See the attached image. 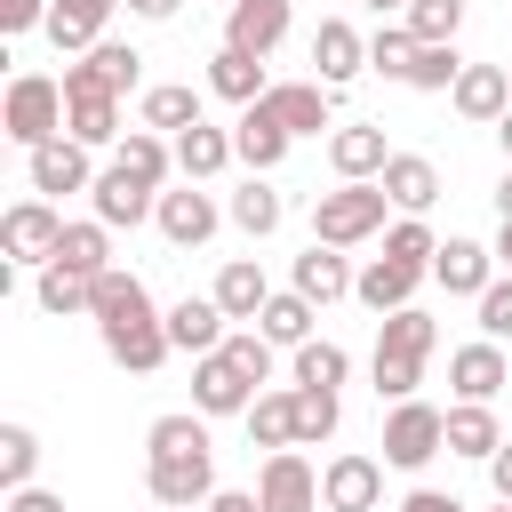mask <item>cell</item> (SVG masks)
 Here are the masks:
<instances>
[{
	"instance_id": "obj_1",
	"label": "cell",
	"mask_w": 512,
	"mask_h": 512,
	"mask_svg": "<svg viewBox=\"0 0 512 512\" xmlns=\"http://www.w3.org/2000/svg\"><path fill=\"white\" fill-rule=\"evenodd\" d=\"M88 320L104 328V352L128 368V376H152L176 344H168V312H152V288L136 280V272H96V304H88Z\"/></svg>"
},
{
	"instance_id": "obj_2",
	"label": "cell",
	"mask_w": 512,
	"mask_h": 512,
	"mask_svg": "<svg viewBox=\"0 0 512 512\" xmlns=\"http://www.w3.org/2000/svg\"><path fill=\"white\" fill-rule=\"evenodd\" d=\"M432 344H440V320H432V312H416V304L384 312V320H376V360H368V368H376V400H416Z\"/></svg>"
},
{
	"instance_id": "obj_3",
	"label": "cell",
	"mask_w": 512,
	"mask_h": 512,
	"mask_svg": "<svg viewBox=\"0 0 512 512\" xmlns=\"http://www.w3.org/2000/svg\"><path fill=\"white\" fill-rule=\"evenodd\" d=\"M64 112H72V96H64V80H48V72H16L8 96H0V128H8V144H24V152H40L48 136H64Z\"/></svg>"
},
{
	"instance_id": "obj_4",
	"label": "cell",
	"mask_w": 512,
	"mask_h": 512,
	"mask_svg": "<svg viewBox=\"0 0 512 512\" xmlns=\"http://www.w3.org/2000/svg\"><path fill=\"white\" fill-rule=\"evenodd\" d=\"M384 208H392L384 184H336V192L312 200V240H328V248H360V240L384 232Z\"/></svg>"
},
{
	"instance_id": "obj_5",
	"label": "cell",
	"mask_w": 512,
	"mask_h": 512,
	"mask_svg": "<svg viewBox=\"0 0 512 512\" xmlns=\"http://www.w3.org/2000/svg\"><path fill=\"white\" fill-rule=\"evenodd\" d=\"M440 448H448V408H432V400H392V416H384V464H392V472H424Z\"/></svg>"
},
{
	"instance_id": "obj_6",
	"label": "cell",
	"mask_w": 512,
	"mask_h": 512,
	"mask_svg": "<svg viewBox=\"0 0 512 512\" xmlns=\"http://www.w3.org/2000/svg\"><path fill=\"white\" fill-rule=\"evenodd\" d=\"M152 504H168V512H192V504H208L216 496V448H184V456H152Z\"/></svg>"
},
{
	"instance_id": "obj_7",
	"label": "cell",
	"mask_w": 512,
	"mask_h": 512,
	"mask_svg": "<svg viewBox=\"0 0 512 512\" xmlns=\"http://www.w3.org/2000/svg\"><path fill=\"white\" fill-rule=\"evenodd\" d=\"M256 504L264 512H320V472L296 448H272L264 472H256Z\"/></svg>"
},
{
	"instance_id": "obj_8",
	"label": "cell",
	"mask_w": 512,
	"mask_h": 512,
	"mask_svg": "<svg viewBox=\"0 0 512 512\" xmlns=\"http://www.w3.org/2000/svg\"><path fill=\"white\" fill-rule=\"evenodd\" d=\"M24 176H32V192L40 200H64V192H88L96 176H88V144L80 136H48L40 152H24Z\"/></svg>"
},
{
	"instance_id": "obj_9",
	"label": "cell",
	"mask_w": 512,
	"mask_h": 512,
	"mask_svg": "<svg viewBox=\"0 0 512 512\" xmlns=\"http://www.w3.org/2000/svg\"><path fill=\"white\" fill-rule=\"evenodd\" d=\"M56 240H64L56 200H16V208L0 216V248H8L16 264H48V256H56Z\"/></svg>"
},
{
	"instance_id": "obj_10",
	"label": "cell",
	"mask_w": 512,
	"mask_h": 512,
	"mask_svg": "<svg viewBox=\"0 0 512 512\" xmlns=\"http://www.w3.org/2000/svg\"><path fill=\"white\" fill-rule=\"evenodd\" d=\"M248 400H256V384L232 368V352H224V344L192 360V408H200V416H248Z\"/></svg>"
},
{
	"instance_id": "obj_11",
	"label": "cell",
	"mask_w": 512,
	"mask_h": 512,
	"mask_svg": "<svg viewBox=\"0 0 512 512\" xmlns=\"http://www.w3.org/2000/svg\"><path fill=\"white\" fill-rule=\"evenodd\" d=\"M136 72H144V56L128 48V40H96L80 64H64V96H80V88H104V96H128L136 88Z\"/></svg>"
},
{
	"instance_id": "obj_12",
	"label": "cell",
	"mask_w": 512,
	"mask_h": 512,
	"mask_svg": "<svg viewBox=\"0 0 512 512\" xmlns=\"http://www.w3.org/2000/svg\"><path fill=\"white\" fill-rule=\"evenodd\" d=\"M288 128H280V112L272 104H240V120H232V152H240V168L248 176H272L280 160H288Z\"/></svg>"
},
{
	"instance_id": "obj_13",
	"label": "cell",
	"mask_w": 512,
	"mask_h": 512,
	"mask_svg": "<svg viewBox=\"0 0 512 512\" xmlns=\"http://www.w3.org/2000/svg\"><path fill=\"white\" fill-rule=\"evenodd\" d=\"M152 224L168 232V248H200V240H216V224H224V208L200 192V184H176V192H160V208H152Z\"/></svg>"
},
{
	"instance_id": "obj_14",
	"label": "cell",
	"mask_w": 512,
	"mask_h": 512,
	"mask_svg": "<svg viewBox=\"0 0 512 512\" xmlns=\"http://www.w3.org/2000/svg\"><path fill=\"white\" fill-rule=\"evenodd\" d=\"M424 272L432 264H408V256H368L360 264V280H352V296L384 320V312H400V304H416V288H424Z\"/></svg>"
},
{
	"instance_id": "obj_15",
	"label": "cell",
	"mask_w": 512,
	"mask_h": 512,
	"mask_svg": "<svg viewBox=\"0 0 512 512\" xmlns=\"http://www.w3.org/2000/svg\"><path fill=\"white\" fill-rule=\"evenodd\" d=\"M320 504H328V512H376V504H384V464H376V456H336V464H320Z\"/></svg>"
},
{
	"instance_id": "obj_16",
	"label": "cell",
	"mask_w": 512,
	"mask_h": 512,
	"mask_svg": "<svg viewBox=\"0 0 512 512\" xmlns=\"http://www.w3.org/2000/svg\"><path fill=\"white\" fill-rule=\"evenodd\" d=\"M264 104L280 112V128H288V136H320V128L336 120V88H328V80H272V88H264Z\"/></svg>"
},
{
	"instance_id": "obj_17",
	"label": "cell",
	"mask_w": 512,
	"mask_h": 512,
	"mask_svg": "<svg viewBox=\"0 0 512 512\" xmlns=\"http://www.w3.org/2000/svg\"><path fill=\"white\" fill-rule=\"evenodd\" d=\"M448 384H456V400H496V392L512 384V368H504V344H496V336H480V344H456V352H448Z\"/></svg>"
},
{
	"instance_id": "obj_18",
	"label": "cell",
	"mask_w": 512,
	"mask_h": 512,
	"mask_svg": "<svg viewBox=\"0 0 512 512\" xmlns=\"http://www.w3.org/2000/svg\"><path fill=\"white\" fill-rule=\"evenodd\" d=\"M280 40H288V0H232V8H224V48L272 56Z\"/></svg>"
},
{
	"instance_id": "obj_19",
	"label": "cell",
	"mask_w": 512,
	"mask_h": 512,
	"mask_svg": "<svg viewBox=\"0 0 512 512\" xmlns=\"http://www.w3.org/2000/svg\"><path fill=\"white\" fill-rule=\"evenodd\" d=\"M384 160H392V144H384V128H368V120H352V128L328 136V168H336L344 184H376Z\"/></svg>"
},
{
	"instance_id": "obj_20",
	"label": "cell",
	"mask_w": 512,
	"mask_h": 512,
	"mask_svg": "<svg viewBox=\"0 0 512 512\" xmlns=\"http://www.w3.org/2000/svg\"><path fill=\"white\" fill-rule=\"evenodd\" d=\"M112 8H120V0H48V24H40V32H48L64 56H88V48L104 40Z\"/></svg>"
},
{
	"instance_id": "obj_21",
	"label": "cell",
	"mask_w": 512,
	"mask_h": 512,
	"mask_svg": "<svg viewBox=\"0 0 512 512\" xmlns=\"http://www.w3.org/2000/svg\"><path fill=\"white\" fill-rule=\"evenodd\" d=\"M352 72H368V40L344 24V16H328L320 32H312V80H328V88H344Z\"/></svg>"
},
{
	"instance_id": "obj_22",
	"label": "cell",
	"mask_w": 512,
	"mask_h": 512,
	"mask_svg": "<svg viewBox=\"0 0 512 512\" xmlns=\"http://www.w3.org/2000/svg\"><path fill=\"white\" fill-rule=\"evenodd\" d=\"M448 104H456L464 120H488V128H496L504 104H512V72H504V64H464L456 88H448Z\"/></svg>"
},
{
	"instance_id": "obj_23",
	"label": "cell",
	"mask_w": 512,
	"mask_h": 512,
	"mask_svg": "<svg viewBox=\"0 0 512 512\" xmlns=\"http://www.w3.org/2000/svg\"><path fill=\"white\" fill-rule=\"evenodd\" d=\"M88 200H96V224H112V232H120V224H144V216L160 208V192L136 184L128 168H104V176L88 184Z\"/></svg>"
},
{
	"instance_id": "obj_24",
	"label": "cell",
	"mask_w": 512,
	"mask_h": 512,
	"mask_svg": "<svg viewBox=\"0 0 512 512\" xmlns=\"http://www.w3.org/2000/svg\"><path fill=\"white\" fill-rule=\"evenodd\" d=\"M376 184H384V192H392V208H400V216H424V208H432V200H440V168H432V160H424V152H392V160H384V176H376Z\"/></svg>"
},
{
	"instance_id": "obj_25",
	"label": "cell",
	"mask_w": 512,
	"mask_h": 512,
	"mask_svg": "<svg viewBox=\"0 0 512 512\" xmlns=\"http://www.w3.org/2000/svg\"><path fill=\"white\" fill-rule=\"evenodd\" d=\"M432 280H440L448 296H480V288L496 280V248H480V240H440Z\"/></svg>"
},
{
	"instance_id": "obj_26",
	"label": "cell",
	"mask_w": 512,
	"mask_h": 512,
	"mask_svg": "<svg viewBox=\"0 0 512 512\" xmlns=\"http://www.w3.org/2000/svg\"><path fill=\"white\" fill-rule=\"evenodd\" d=\"M264 56H248V48H216L208 56V96H224V104H264Z\"/></svg>"
},
{
	"instance_id": "obj_27",
	"label": "cell",
	"mask_w": 512,
	"mask_h": 512,
	"mask_svg": "<svg viewBox=\"0 0 512 512\" xmlns=\"http://www.w3.org/2000/svg\"><path fill=\"white\" fill-rule=\"evenodd\" d=\"M352 264H344V248H328V240H312L304 256H296V296H312V304H336V296H352Z\"/></svg>"
},
{
	"instance_id": "obj_28",
	"label": "cell",
	"mask_w": 512,
	"mask_h": 512,
	"mask_svg": "<svg viewBox=\"0 0 512 512\" xmlns=\"http://www.w3.org/2000/svg\"><path fill=\"white\" fill-rule=\"evenodd\" d=\"M216 304H224V320H256L264 304H272V280H264V264L256 256H232L224 272H216V288H208Z\"/></svg>"
},
{
	"instance_id": "obj_29",
	"label": "cell",
	"mask_w": 512,
	"mask_h": 512,
	"mask_svg": "<svg viewBox=\"0 0 512 512\" xmlns=\"http://www.w3.org/2000/svg\"><path fill=\"white\" fill-rule=\"evenodd\" d=\"M224 336H232V328H224V304H216V296H184V304L168 312V344H176V352H192V360H200V352H216Z\"/></svg>"
},
{
	"instance_id": "obj_30",
	"label": "cell",
	"mask_w": 512,
	"mask_h": 512,
	"mask_svg": "<svg viewBox=\"0 0 512 512\" xmlns=\"http://www.w3.org/2000/svg\"><path fill=\"white\" fill-rule=\"evenodd\" d=\"M232 160H240V152H232V128H208V120H200V128L176 136V176H184V184H208V176L232 168Z\"/></svg>"
},
{
	"instance_id": "obj_31",
	"label": "cell",
	"mask_w": 512,
	"mask_h": 512,
	"mask_svg": "<svg viewBox=\"0 0 512 512\" xmlns=\"http://www.w3.org/2000/svg\"><path fill=\"white\" fill-rule=\"evenodd\" d=\"M64 136H80L88 152H96V144H120V96L80 88V96H72V112H64Z\"/></svg>"
},
{
	"instance_id": "obj_32",
	"label": "cell",
	"mask_w": 512,
	"mask_h": 512,
	"mask_svg": "<svg viewBox=\"0 0 512 512\" xmlns=\"http://www.w3.org/2000/svg\"><path fill=\"white\" fill-rule=\"evenodd\" d=\"M112 168H128L136 184H168V168H176V144H160V128H128L120 136V152H112Z\"/></svg>"
},
{
	"instance_id": "obj_33",
	"label": "cell",
	"mask_w": 512,
	"mask_h": 512,
	"mask_svg": "<svg viewBox=\"0 0 512 512\" xmlns=\"http://www.w3.org/2000/svg\"><path fill=\"white\" fill-rule=\"evenodd\" d=\"M504 448V432H496V416H488V400H456L448 408V456H496Z\"/></svg>"
},
{
	"instance_id": "obj_34",
	"label": "cell",
	"mask_w": 512,
	"mask_h": 512,
	"mask_svg": "<svg viewBox=\"0 0 512 512\" xmlns=\"http://www.w3.org/2000/svg\"><path fill=\"white\" fill-rule=\"evenodd\" d=\"M144 128H168V136H184V128H200L208 112H200V88H184V80H168V88H144Z\"/></svg>"
},
{
	"instance_id": "obj_35",
	"label": "cell",
	"mask_w": 512,
	"mask_h": 512,
	"mask_svg": "<svg viewBox=\"0 0 512 512\" xmlns=\"http://www.w3.org/2000/svg\"><path fill=\"white\" fill-rule=\"evenodd\" d=\"M48 264H72V272H88V280L112 272V224H96V216H88V224H64V240H56Z\"/></svg>"
},
{
	"instance_id": "obj_36",
	"label": "cell",
	"mask_w": 512,
	"mask_h": 512,
	"mask_svg": "<svg viewBox=\"0 0 512 512\" xmlns=\"http://www.w3.org/2000/svg\"><path fill=\"white\" fill-rule=\"evenodd\" d=\"M32 296H40V312L72 320V312H88V304H96V280H88V272H72V264H40Z\"/></svg>"
},
{
	"instance_id": "obj_37",
	"label": "cell",
	"mask_w": 512,
	"mask_h": 512,
	"mask_svg": "<svg viewBox=\"0 0 512 512\" xmlns=\"http://www.w3.org/2000/svg\"><path fill=\"white\" fill-rule=\"evenodd\" d=\"M248 440H256V448H296V384L248 400Z\"/></svg>"
},
{
	"instance_id": "obj_38",
	"label": "cell",
	"mask_w": 512,
	"mask_h": 512,
	"mask_svg": "<svg viewBox=\"0 0 512 512\" xmlns=\"http://www.w3.org/2000/svg\"><path fill=\"white\" fill-rule=\"evenodd\" d=\"M312 312H320V304L288 288V296H272V304L256 312V328H264L272 344H288V352H296V344H312Z\"/></svg>"
},
{
	"instance_id": "obj_39",
	"label": "cell",
	"mask_w": 512,
	"mask_h": 512,
	"mask_svg": "<svg viewBox=\"0 0 512 512\" xmlns=\"http://www.w3.org/2000/svg\"><path fill=\"white\" fill-rule=\"evenodd\" d=\"M456 72H464L456 40H424V48H416V64H408V88H424V96H448V88H456Z\"/></svg>"
},
{
	"instance_id": "obj_40",
	"label": "cell",
	"mask_w": 512,
	"mask_h": 512,
	"mask_svg": "<svg viewBox=\"0 0 512 512\" xmlns=\"http://www.w3.org/2000/svg\"><path fill=\"white\" fill-rule=\"evenodd\" d=\"M224 216H232V224H240V232H248V240H264V232H272V224H280V192H272V184H264V176H248V184H240V192H232V208H224Z\"/></svg>"
},
{
	"instance_id": "obj_41",
	"label": "cell",
	"mask_w": 512,
	"mask_h": 512,
	"mask_svg": "<svg viewBox=\"0 0 512 512\" xmlns=\"http://www.w3.org/2000/svg\"><path fill=\"white\" fill-rule=\"evenodd\" d=\"M336 416H344V408H336L328 384H296V448H320V440L336 432Z\"/></svg>"
},
{
	"instance_id": "obj_42",
	"label": "cell",
	"mask_w": 512,
	"mask_h": 512,
	"mask_svg": "<svg viewBox=\"0 0 512 512\" xmlns=\"http://www.w3.org/2000/svg\"><path fill=\"white\" fill-rule=\"evenodd\" d=\"M144 448H152V456H184V448H208V416H200V408H176V416H160V424L144 432Z\"/></svg>"
},
{
	"instance_id": "obj_43",
	"label": "cell",
	"mask_w": 512,
	"mask_h": 512,
	"mask_svg": "<svg viewBox=\"0 0 512 512\" xmlns=\"http://www.w3.org/2000/svg\"><path fill=\"white\" fill-rule=\"evenodd\" d=\"M32 464H40V432L0 424V488H32Z\"/></svg>"
},
{
	"instance_id": "obj_44",
	"label": "cell",
	"mask_w": 512,
	"mask_h": 512,
	"mask_svg": "<svg viewBox=\"0 0 512 512\" xmlns=\"http://www.w3.org/2000/svg\"><path fill=\"white\" fill-rule=\"evenodd\" d=\"M416 48H424V40H416L408 24H376V40H368V64H376L384 80H408V64H416Z\"/></svg>"
},
{
	"instance_id": "obj_45",
	"label": "cell",
	"mask_w": 512,
	"mask_h": 512,
	"mask_svg": "<svg viewBox=\"0 0 512 512\" xmlns=\"http://www.w3.org/2000/svg\"><path fill=\"white\" fill-rule=\"evenodd\" d=\"M344 368H352V360H344V344H328V336L296 344V384H328V392H336V384H344Z\"/></svg>"
},
{
	"instance_id": "obj_46",
	"label": "cell",
	"mask_w": 512,
	"mask_h": 512,
	"mask_svg": "<svg viewBox=\"0 0 512 512\" xmlns=\"http://www.w3.org/2000/svg\"><path fill=\"white\" fill-rule=\"evenodd\" d=\"M224 352H232V368H240L248 384H264V376H272V352H280V344H272L264 328H232V336H224Z\"/></svg>"
},
{
	"instance_id": "obj_47",
	"label": "cell",
	"mask_w": 512,
	"mask_h": 512,
	"mask_svg": "<svg viewBox=\"0 0 512 512\" xmlns=\"http://www.w3.org/2000/svg\"><path fill=\"white\" fill-rule=\"evenodd\" d=\"M416 40H456V24H464V0H408V16H400Z\"/></svg>"
},
{
	"instance_id": "obj_48",
	"label": "cell",
	"mask_w": 512,
	"mask_h": 512,
	"mask_svg": "<svg viewBox=\"0 0 512 512\" xmlns=\"http://www.w3.org/2000/svg\"><path fill=\"white\" fill-rule=\"evenodd\" d=\"M384 256L432 264V256H440V240H432V224H424V216H400V224H384Z\"/></svg>"
},
{
	"instance_id": "obj_49",
	"label": "cell",
	"mask_w": 512,
	"mask_h": 512,
	"mask_svg": "<svg viewBox=\"0 0 512 512\" xmlns=\"http://www.w3.org/2000/svg\"><path fill=\"white\" fill-rule=\"evenodd\" d=\"M472 304H480V336H496V344H504V336H512V272H504V280H488Z\"/></svg>"
},
{
	"instance_id": "obj_50",
	"label": "cell",
	"mask_w": 512,
	"mask_h": 512,
	"mask_svg": "<svg viewBox=\"0 0 512 512\" xmlns=\"http://www.w3.org/2000/svg\"><path fill=\"white\" fill-rule=\"evenodd\" d=\"M48 24V0H0V32H32Z\"/></svg>"
},
{
	"instance_id": "obj_51",
	"label": "cell",
	"mask_w": 512,
	"mask_h": 512,
	"mask_svg": "<svg viewBox=\"0 0 512 512\" xmlns=\"http://www.w3.org/2000/svg\"><path fill=\"white\" fill-rule=\"evenodd\" d=\"M8 512H64V496H48V488H8Z\"/></svg>"
},
{
	"instance_id": "obj_52",
	"label": "cell",
	"mask_w": 512,
	"mask_h": 512,
	"mask_svg": "<svg viewBox=\"0 0 512 512\" xmlns=\"http://www.w3.org/2000/svg\"><path fill=\"white\" fill-rule=\"evenodd\" d=\"M200 512H264V504H256V488H216Z\"/></svg>"
},
{
	"instance_id": "obj_53",
	"label": "cell",
	"mask_w": 512,
	"mask_h": 512,
	"mask_svg": "<svg viewBox=\"0 0 512 512\" xmlns=\"http://www.w3.org/2000/svg\"><path fill=\"white\" fill-rule=\"evenodd\" d=\"M400 512H464V504H456V496H440V488H408V504H400Z\"/></svg>"
},
{
	"instance_id": "obj_54",
	"label": "cell",
	"mask_w": 512,
	"mask_h": 512,
	"mask_svg": "<svg viewBox=\"0 0 512 512\" xmlns=\"http://www.w3.org/2000/svg\"><path fill=\"white\" fill-rule=\"evenodd\" d=\"M488 480H496V496H504V504H512V440H504V448H496V456H488Z\"/></svg>"
},
{
	"instance_id": "obj_55",
	"label": "cell",
	"mask_w": 512,
	"mask_h": 512,
	"mask_svg": "<svg viewBox=\"0 0 512 512\" xmlns=\"http://www.w3.org/2000/svg\"><path fill=\"white\" fill-rule=\"evenodd\" d=\"M184 0H128V16H144V24H168Z\"/></svg>"
},
{
	"instance_id": "obj_56",
	"label": "cell",
	"mask_w": 512,
	"mask_h": 512,
	"mask_svg": "<svg viewBox=\"0 0 512 512\" xmlns=\"http://www.w3.org/2000/svg\"><path fill=\"white\" fill-rule=\"evenodd\" d=\"M496 264L512 272V216H504V232H496Z\"/></svg>"
},
{
	"instance_id": "obj_57",
	"label": "cell",
	"mask_w": 512,
	"mask_h": 512,
	"mask_svg": "<svg viewBox=\"0 0 512 512\" xmlns=\"http://www.w3.org/2000/svg\"><path fill=\"white\" fill-rule=\"evenodd\" d=\"M496 144H504V160H512V104H504V120H496Z\"/></svg>"
},
{
	"instance_id": "obj_58",
	"label": "cell",
	"mask_w": 512,
	"mask_h": 512,
	"mask_svg": "<svg viewBox=\"0 0 512 512\" xmlns=\"http://www.w3.org/2000/svg\"><path fill=\"white\" fill-rule=\"evenodd\" d=\"M360 8H376V16H408V0H360Z\"/></svg>"
},
{
	"instance_id": "obj_59",
	"label": "cell",
	"mask_w": 512,
	"mask_h": 512,
	"mask_svg": "<svg viewBox=\"0 0 512 512\" xmlns=\"http://www.w3.org/2000/svg\"><path fill=\"white\" fill-rule=\"evenodd\" d=\"M496 216H512V168H504V184H496Z\"/></svg>"
},
{
	"instance_id": "obj_60",
	"label": "cell",
	"mask_w": 512,
	"mask_h": 512,
	"mask_svg": "<svg viewBox=\"0 0 512 512\" xmlns=\"http://www.w3.org/2000/svg\"><path fill=\"white\" fill-rule=\"evenodd\" d=\"M496 512H512V504H504V496H496Z\"/></svg>"
},
{
	"instance_id": "obj_61",
	"label": "cell",
	"mask_w": 512,
	"mask_h": 512,
	"mask_svg": "<svg viewBox=\"0 0 512 512\" xmlns=\"http://www.w3.org/2000/svg\"><path fill=\"white\" fill-rule=\"evenodd\" d=\"M224 8H232V0H224Z\"/></svg>"
}]
</instances>
